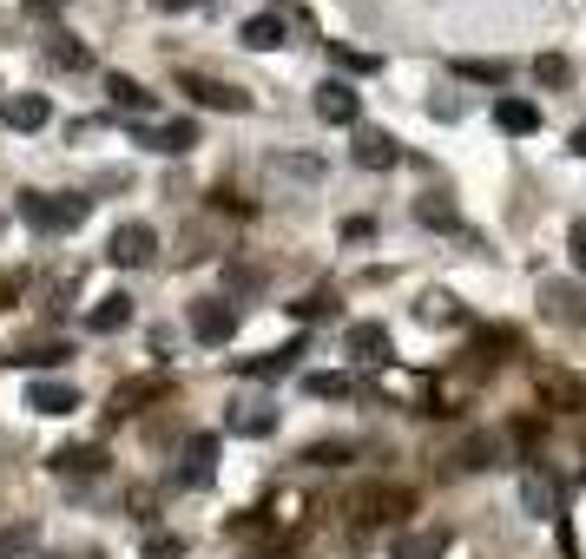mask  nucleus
Returning <instances> with one entry per match:
<instances>
[{
  "label": "nucleus",
  "mask_w": 586,
  "mask_h": 559,
  "mask_svg": "<svg viewBox=\"0 0 586 559\" xmlns=\"http://www.w3.org/2000/svg\"><path fill=\"white\" fill-rule=\"evenodd\" d=\"M13 205H20V217H27L33 231H79V224H86V198H74V192H67V198H53V192H20Z\"/></svg>",
  "instance_id": "1"
},
{
  "label": "nucleus",
  "mask_w": 586,
  "mask_h": 559,
  "mask_svg": "<svg viewBox=\"0 0 586 559\" xmlns=\"http://www.w3.org/2000/svg\"><path fill=\"white\" fill-rule=\"evenodd\" d=\"M192 336L212 343V350L231 343V336H237V310H231L224 296H198V303H192Z\"/></svg>",
  "instance_id": "2"
},
{
  "label": "nucleus",
  "mask_w": 586,
  "mask_h": 559,
  "mask_svg": "<svg viewBox=\"0 0 586 559\" xmlns=\"http://www.w3.org/2000/svg\"><path fill=\"white\" fill-rule=\"evenodd\" d=\"M316 119H323V126H357V119H363L357 86H350V79H323V86H316Z\"/></svg>",
  "instance_id": "3"
},
{
  "label": "nucleus",
  "mask_w": 586,
  "mask_h": 559,
  "mask_svg": "<svg viewBox=\"0 0 586 559\" xmlns=\"http://www.w3.org/2000/svg\"><path fill=\"white\" fill-rule=\"evenodd\" d=\"M212 474H218V434H192L185 441V468H178V488H212Z\"/></svg>",
  "instance_id": "4"
},
{
  "label": "nucleus",
  "mask_w": 586,
  "mask_h": 559,
  "mask_svg": "<svg viewBox=\"0 0 586 559\" xmlns=\"http://www.w3.org/2000/svg\"><path fill=\"white\" fill-rule=\"evenodd\" d=\"M152 251H158V231H152V224H119V231L106 237V257H113V264H152Z\"/></svg>",
  "instance_id": "5"
},
{
  "label": "nucleus",
  "mask_w": 586,
  "mask_h": 559,
  "mask_svg": "<svg viewBox=\"0 0 586 559\" xmlns=\"http://www.w3.org/2000/svg\"><path fill=\"white\" fill-rule=\"evenodd\" d=\"M178 86H185V92H192L198 106H218V112H244V106H251V99H244V92H237L231 79H212V72H185Z\"/></svg>",
  "instance_id": "6"
},
{
  "label": "nucleus",
  "mask_w": 586,
  "mask_h": 559,
  "mask_svg": "<svg viewBox=\"0 0 586 559\" xmlns=\"http://www.w3.org/2000/svg\"><path fill=\"white\" fill-rule=\"evenodd\" d=\"M495 126H501L508 139H527V133H540V106H534V99L501 92V99H495Z\"/></svg>",
  "instance_id": "7"
},
{
  "label": "nucleus",
  "mask_w": 586,
  "mask_h": 559,
  "mask_svg": "<svg viewBox=\"0 0 586 559\" xmlns=\"http://www.w3.org/2000/svg\"><path fill=\"white\" fill-rule=\"evenodd\" d=\"M27 409H33V415H74L79 389L74 382H27Z\"/></svg>",
  "instance_id": "8"
},
{
  "label": "nucleus",
  "mask_w": 586,
  "mask_h": 559,
  "mask_svg": "<svg viewBox=\"0 0 586 559\" xmlns=\"http://www.w3.org/2000/svg\"><path fill=\"white\" fill-rule=\"evenodd\" d=\"M126 323H133V296H126V290H113V296H99V303L86 310V330H92V336H113V330H126Z\"/></svg>",
  "instance_id": "9"
},
{
  "label": "nucleus",
  "mask_w": 586,
  "mask_h": 559,
  "mask_svg": "<svg viewBox=\"0 0 586 559\" xmlns=\"http://www.w3.org/2000/svg\"><path fill=\"white\" fill-rule=\"evenodd\" d=\"M343 350L357 355V362H389V355H395V343H389V330H382V323H350Z\"/></svg>",
  "instance_id": "10"
},
{
  "label": "nucleus",
  "mask_w": 586,
  "mask_h": 559,
  "mask_svg": "<svg viewBox=\"0 0 586 559\" xmlns=\"http://www.w3.org/2000/svg\"><path fill=\"white\" fill-rule=\"evenodd\" d=\"M296 355H303V336L296 343H284V350H264V355H251V362H237L251 382H271V375H291L296 369Z\"/></svg>",
  "instance_id": "11"
},
{
  "label": "nucleus",
  "mask_w": 586,
  "mask_h": 559,
  "mask_svg": "<svg viewBox=\"0 0 586 559\" xmlns=\"http://www.w3.org/2000/svg\"><path fill=\"white\" fill-rule=\"evenodd\" d=\"M139 145H146V151H172V158H178V151H192V145H198V126H192V119H172V126L139 133Z\"/></svg>",
  "instance_id": "12"
},
{
  "label": "nucleus",
  "mask_w": 586,
  "mask_h": 559,
  "mask_svg": "<svg viewBox=\"0 0 586 559\" xmlns=\"http://www.w3.org/2000/svg\"><path fill=\"white\" fill-rule=\"evenodd\" d=\"M47 119H53V106H47L40 92H13V99H7V126H13V133H40Z\"/></svg>",
  "instance_id": "13"
},
{
  "label": "nucleus",
  "mask_w": 586,
  "mask_h": 559,
  "mask_svg": "<svg viewBox=\"0 0 586 559\" xmlns=\"http://www.w3.org/2000/svg\"><path fill=\"white\" fill-rule=\"evenodd\" d=\"M395 158H402V145L389 139V133H357V165L363 171H389Z\"/></svg>",
  "instance_id": "14"
},
{
  "label": "nucleus",
  "mask_w": 586,
  "mask_h": 559,
  "mask_svg": "<svg viewBox=\"0 0 586 559\" xmlns=\"http://www.w3.org/2000/svg\"><path fill=\"white\" fill-rule=\"evenodd\" d=\"M271 428H277V409H257V402H244V409L224 415V434H244V441H257V434H271Z\"/></svg>",
  "instance_id": "15"
},
{
  "label": "nucleus",
  "mask_w": 586,
  "mask_h": 559,
  "mask_svg": "<svg viewBox=\"0 0 586 559\" xmlns=\"http://www.w3.org/2000/svg\"><path fill=\"white\" fill-rule=\"evenodd\" d=\"M152 395H165V375H139V382L113 389V415H139V402H152Z\"/></svg>",
  "instance_id": "16"
},
{
  "label": "nucleus",
  "mask_w": 586,
  "mask_h": 559,
  "mask_svg": "<svg viewBox=\"0 0 586 559\" xmlns=\"http://www.w3.org/2000/svg\"><path fill=\"white\" fill-rule=\"evenodd\" d=\"M284 33H291V27H284L277 13H257V20H244V33H237V40H244V47H257V53H271V47H284Z\"/></svg>",
  "instance_id": "17"
},
{
  "label": "nucleus",
  "mask_w": 586,
  "mask_h": 559,
  "mask_svg": "<svg viewBox=\"0 0 586 559\" xmlns=\"http://www.w3.org/2000/svg\"><path fill=\"white\" fill-rule=\"evenodd\" d=\"M441 553H448V527H429V533L395 540V553H389V559H441Z\"/></svg>",
  "instance_id": "18"
},
{
  "label": "nucleus",
  "mask_w": 586,
  "mask_h": 559,
  "mask_svg": "<svg viewBox=\"0 0 586 559\" xmlns=\"http://www.w3.org/2000/svg\"><path fill=\"white\" fill-rule=\"evenodd\" d=\"M540 402H554V409H580L586 389L574 382V375H540Z\"/></svg>",
  "instance_id": "19"
},
{
  "label": "nucleus",
  "mask_w": 586,
  "mask_h": 559,
  "mask_svg": "<svg viewBox=\"0 0 586 559\" xmlns=\"http://www.w3.org/2000/svg\"><path fill=\"white\" fill-rule=\"evenodd\" d=\"M330 67H343V72H382V53H363V47H350V40H330Z\"/></svg>",
  "instance_id": "20"
},
{
  "label": "nucleus",
  "mask_w": 586,
  "mask_h": 559,
  "mask_svg": "<svg viewBox=\"0 0 586 559\" xmlns=\"http://www.w3.org/2000/svg\"><path fill=\"white\" fill-rule=\"evenodd\" d=\"M53 468H60V474H99V468H106V454H99V448H60V454H53Z\"/></svg>",
  "instance_id": "21"
},
{
  "label": "nucleus",
  "mask_w": 586,
  "mask_h": 559,
  "mask_svg": "<svg viewBox=\"0 0 586 559\" xmlns=\"http://www.w3.org/2000/svg\"><path fill=\"white\" fill-rule=\"evenodd\" d=\"M455 79H475V86H501L508 67L501 60H455Z\"/></svg>",
  "instance_id": "22"
},
{
  "label": "nucleus",
  "mask_w": 586,
  "mask_h": 559,
  "mask_svg": "<svg viewBox=\"0 0 586 559\" xmlns=\"http://www.w3.org/2000/svg\"><path fill=\"white\" fill-rule=\"evenodd\" d=\"M106 92H113V106H126V112H146V106H152V92L139 86V79H113Z\"/></svg>",
  "instance_id": "23"
},
{
  "label": "nucleus",
  "mask_w": 586,
  "mask_h": 559,
  "mask_svg": "<svg viewBox=\"0 0 586 559\" xmlns=\"http://www.w3.org/2000/svg\"><path fill=\"white\" fill-rule=\"evenodd\" d=\"M303 389L323 395V402H343V395H350V375H303Z\"/></svg>",
  "instance_id": "24"
},
{
  "label": "nucleus",
  "mask_w": 586,
  "mask_h": 559,
  "mask_svg": "<svg viewBox=\"0 0 586 559\" xmlns=\"http://www.w3.org/2000/svg\"><path fill=\"white\" fill-rule=\"evenodd\" d=\"M416 217H422V224H441V231H455V205H448V198H436V192L416 205Z\"/></svg>",
  "instance_id": "25"
},
{
  "label": "nucleus",
  "mask_w": 586,
  "mask_h": 559,
  "mask_svg": "<svg viewBox=\"0 0 586 559\" xmlns=\"http://www.w3.org/2000/svg\"><path fill=\"white\" fill-rule=\"evenodd\" d=\"M520 500H527L534 513H547V507H554V488H547L540 474H527V481H520Z\"/></svg>",
  "instance_id": "26"
},
{
  "label": "nucleus",
  "mask_w": 586,
  "mask_h": 559,
  "mask_svg": "<svg viewBox=\"0 0 586 559\" xmlns=\"http://www.w3.org/2000/svg\"><path fill=\"white\" fill-rule=\"evenodd\" d=\"M60 343H40V350H27V355H13V362H27V369H53V362H60Z\"/></svg>",
  "instance_id": "27"
},
{
  "label": "nucleus",
  "mask_w": 586,
  "mask_h": 559,
  "mask_svg": "<svg viewBox=\"0 0 586 559\" xmlns=\"http://www.w3.org/2000/svg\"><path fill=\"white\" fill-rule=\"evenodd\" d=\"M146 559H185V540H178V533H172V540L158 533V540H146Z\"/></svg>",
  "instance_id": "28"
},
{
  "label": "nucleus",
  "mask_w": 586,
  "mask_h": 559,
  "mask_svg": "<svg viewBox=\"0 0 586 559\" xmlns=\"http://www.w3.org/2000/svg\"><path fill=\"white\" fill-rule=\"evenodd\" d=\"M422 323H455V296H429V303H422Z\"/></svg>",
  "instance_id": "29"
},
{
  "label": "nucleus",
  "mask_w": 586,
  "mask_h": 559,
  "mask_svg": "<svg viewBox=\"0 0 586 559\" xmlns=\"http://www.w3.org/2000/svg\"><path fill=\"white\" fill-rule=\"evenodd\" d=\"M350 454V441H323V448H310L303 461H316V468H330V461H343Z\"/></svg>",
  "instance_id": "30"
},
{
  "label": "nucleus",
  "mask_w": 586,
  "mask_h": 559,
  "mask_svg": "<svg viewBox=\"0 0 586 559\" xmlns=\"http://www.w3.org/2000/svg\"><path fill=\"white\" fill-rule=\"evenodd\" d=\"M547 303H554V316H560V323H580V310H574V296H567V290H547Z\"/></svg>",
  "instance_id": "31"
},
{
  "label": "nucleus",
  "mask_w": 586,
  "mask_h": 559,
  "mask_svg": "<svg viewBox=\"0 0 586 559\" xmlns=\"http://www.w3.org/2000/svg\"><path fill=\"white\" fill-rule=\"evenodd\" d=\"M567 251H574V271H586V217L567 231Z\"/></svg>",
  "instance_id": "32"
},
{
  "label": "nucleus",
  "mask_w": 586,
  "mask_h": 559,
  "mask_svg": "<svg viewBox=\"0 0 586 559\" xmlns=\"http://www.w3.org/2000/svg\"><path fill=\"white\" fill-rule=\"evenodd\" d=\"M20 547H33V533L27 527H13V533H0V559H13Z\"/></svg>",
  "instance_id": "33"
},
{
  "label": "nucleus",
  "mask_w": 586,
  "mask_h": 559,
  "mask_svg": "<svg viewBox=\"0 0 586 559\" xmlns=\"http://www.w3.org/2000/svg\"><path fill=\"white\" fill-rule=\"evenodd\" d=\"M534 72H540L547 86H560V79H567V60H560V53H547V60H540V67H534Z\"/></svg>",
  "instance_id": "34"
},
{
  "label": "nucleus",
  "mask_w": 586,
  "mask_h": 559,
  "mask_svg": "<svg viewBox=\"0 0 586 559\" xmlns=\"http://www.w3.org/2000/svg\"><path fill=\"white\" fill-rule=\"evenodd\" d=\"M330 303H336V296H323V290H316V296H303V303H291V310H296V316H323Z\"/></svg>",
  "instance_id": "35"
},
{
  "label": "nucleus",
  "mask_w": 586,
  "mask_h": 559,
  "mask_svg": "<svg viewBox=\"0 0 586 559\" xmlns=\"http://www.w3.org/2000/svg\"><path fill=\"white\" fill-rule=\"evenodd\" d=\"M53 60H60V67H86V47H74V40H60V47H53Z\"/></svg>",
  "instance_id": "36"
},
{
  "label": "nucleus",
  "mask_w": 586,
  "mask_h": 559,
  "mask_svg": "<svg viewBox=\"0 0 586 559\" xmlns=\"http://www.w3.org/2000/svg\"><path fill=\"white\" fill-rule=\"evenodd\" d=\"M7 296H20V277H7V271H0V303H7Z\"/></svg>",
  "instance_id": "37"
},
{
  "label": "nucleus",
  "mask_w": 586,
  "mask_h": 559,
  "mask_svg": "<svg viewBox=\"0 0 586 559\" xmlns=\"http://www.w3.org/2000/svg\"><path fill=\"white\" fill-rule=\"evenodd\" d=\"M574 151H580V158H586V126H580V133H574Z\"/></svg>",
  "instance_id": "38"
},
{
  "label": "nucleus",
  "mask_w": 586,
  "mask_h": 559,
  "mask_svg": "<svg viewBox=\"0 0 586 559\" xmlns=\"http://www.w3.org/2000/svg\"><path fill=\"white\" fill-rule=\"evenodd\" d=\"M158 7H185V0H158Z\"/></svg>",
  "instance_id": "39"
}]
</instances>
